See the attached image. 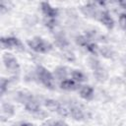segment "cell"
Listing matches in <instances>:
<instances>
[{"mask_svg":"<svg viewBox=\"0 0 126 126\" xmlns=\"http://www.w3.org/2000/svg\"><path fill=\"white\" fill-rule=\"evenodd\" d=\"M63 56H64V58H65L66 60H68V61H74V60H75V55H74V53H73L72 51H70V50L65 51L64 54H63Z\"/></svg>","mask_w":126,"mask_h":126,"instance_id":"obj_26","label":"cell"},{"mask_svg":"<svg viewBox=\"0 0 126 126\" xmlns=\"http://www.w3.org/2000/svg\"><path fill=\"white\" fill-rule=\"evenodd\" d=\"M8 86H9V80H6V79L3 78L1 80V85H0V87H1V94H2L8 90Z\"/></svg>","mask_w":126,"mask_h":126,"instance_id":"obj_25","label":"cell"},{"mask_svg":"<svg viewBox=\"0 0 126 126\" xmlns=\"http://www.w3.org/2000/svg\"><path fill=\"white\" fill-rule=\"evenodd\" d=\"M71 78H72V80L73 81H75L76 83H78V84H81V83H84V82H86L87 80H88V77L82 72V71H80V70H73L72 72H71Z\"/></svg>","mask_w":126,"mask_h":126,"instance_id":"obj_12","label":"cell"},{"mask_svg":"<svg viewBox=\"0 0 126 126\" xmlns=\"http://www.w3.org/2000/svg\"><path fill=\"white\" fill-rule=\"evenodd\" d=\"M44 25L46 28H48L49 30H53L56 25H57V22H56V19H52V18H45L44 19Z\"/></svg>","mask_w":126,"mask_h":126,"instance_id":"obj_20","label":"cell"},{"mask_svg":"<svg viewBox=\"0 0 126 126\" xmlns=\"http://www.w3.org/2000/svg\"><path fill=\"white\" fill-rule=\"evenodd\" d=\"M70 115L75 119V120H83L85 118V113L84 111L78 107V106H72L70 108Z\"/></svg>","mask_w":126,"mask_h":126,"instance_id":"obj_14","label":"cell"},{"mask_svg":"<svg viewBox=\"0 0 126 126\" xmlns=\"http://www.w3.org/2000/svg\"><path fill=\"white\" fill-rule=\"evenodd\" d=\"M59 86L62 90H65V91H76L81 88L80 84L76 83L72 79H66V80L61 81Z\"/></svg>","mask_w":126,"mask_h":126,"instance_id":"obj_8","label":"cell"},{"mask_svg":"<svg viewBox=\"0 0 126 126\" xmlns=\"http://www.w3.org/2000/svg\"><path fill=\"white\" fill-rule=\"evenodd\" d=\"M98 52H99L103 57H105V58H111V57L113 56V54H114L113 50H112L109 46H101V47H99Z\"/></svg>","mask_w":126,"mask_h":126,"instance_id":"obj_18","label":"cell"},{"mask_svg":"<svg viewBox=\"0 0 126 126\" xmlns=\"http://www.w3.org/2000/svg\"><path fill=\"white\" fill-rule=\"evenodd\" d=\"M75 40H76V43L78 45L84 46V47H86L88 45V43L90 42L89 39L86 37V35H78V36H76V39Z\"/></svg>","mask_w":126,"mask_h":126,"instance_id":"obj_19","label":"cell"},{"mask_svg":"<svg viewBox=\"0 0 126 126\" xmlns=\"http://www.w3.org/2000/svg\"><path fill=\"white\" fill-rule=\"evenodd\" d=\"M55 44L60 48H66L69 46V41L67 37L62 32H57L55 35Z\"/></svg>","mask_w":126,"mask_h":126,"instance_id":"obj_11","label":"cell"},{"mask_svg":"<svg viewBox=\"0 0 126 126\" xmlns=\"http://www.w3.org/2000/svg\"><path fill=\"white\" fill-rule=\"evenodd\" d=\"M13 126H34L29 122H18V123H15L13 124Z\"/></svg>","mask_w":126,"mask_h":126,"instance_id":"obj_27","label":"cell"},{"mask_svg":"<svg viewBox=\"0 0 126 126\" xmlns=\"http://www.w3.org/2000/svg\"><path fill=\"white\" fill-rule=\"evenodd\" d=\"M71 72L72 71H69V69L65 66H58L54 69L53 75H54V78L60 80V82H61L63 80H66L67 77L69 75H71Z\"/></svg>","mask_w":126,"mask_h":126,"instance_id":"obj_7","label":"cell"},{"mask_svg":"<svg viewBox=\"0 0 126 126\" xmlns=\"http://www.w3.org/2000/svg\"><path fill=\"white\" fill-rule=\"evenodd\" d=\"M25 107L26 109L29 111V112H32V113H37L38 111H40V105L38 103V101H36L35 99H31L29 100L26 104H25Z\"/></svg>","mask_w":126,"mask_h":126,"instance_id":"obj_13","label":"cell"},{"mask_svg":"<svg viewBox=\"0 0 126 126\" xmlns=\"http://www.w3.org/2000/svg\"><path fill=\"white\" fill-rule=\"evenodd\" d=\"M3 62L4 65L6 66L7 70L11 72L12 74H18L20 71V66L17 61V59L11 54V53H6L3 56Z\"/></svg>","mask_w":126,"mask_h":126,"instance_id":"obj_3","label":"cell"},{"mask_svg":"<svg viewBox=\"0 0 126 126\" xmlns=\"http://www.w3.org/2000/svg\"><path fill=\"white\" fill-rule=\"evenodd\" d=\"M55 126H68V125L65 122H63V121H56Z\"/></svg>","mask_w":126,"mask_h":126,"instance_id":"obj_29","label":"cell"},{"mask_svg":"<svg viewBox=\"0 0 126 126\" xmlns=\"http://www.w3.org/2000/svg\"><path fill=\"white\" fill-rule=\"evenodd\" d=\"M40 8H41V11L43 13V15L45 16V18H52V19H55L58 15V11L51 7L49 3L47 2H42L40 4Z\"/></svg>","mask_w":126,"mask_h":126,"instance_id":"obj_6","label":"cell"},{"mask_svg":"<svg viewBox=\"0 0 126 126\" xmlns=\"http://www.w3.org/2000/svg\"><path fill=\"white\" fill-rule=\"evenodd\" d=\"M35 77L36 79L39 80V82L47 89L49 90H54L55 88V83H54V75L50 73L45 67L38 65L35 69Z\"/></svg>","mask_w":126,"mask_h":126,"instance_id":"obj_1","label":"cell"},{"mask_svg":"<svg viewBox=\"0 0 126 126\" xmlns=\"http://www.w3.org/2000/svg\"><path fill=\"white\" fill-rule=\"evenodd\" d=\"M55 123H56V121H54V120H47L46 122H44L42 124V126H55Z\"/></svg>","mask_w":126,"mask_h":126,"instance_id":"obj_28","label":"cell"},{"mask_svg":"<svg viewBox=\"0 0 126 126\" xmlns=\"http://www.w3.org/2000/svg\"><path fill=\"white\" fill-rule=\"evenodd\" d=\"M94 77L96 78V80H97V81H99V82L104 81V80L106 79V77H107L106 71L102 68V66H100L99 68H97V69L94 70Z\"/></svg>","mask_w":126,"mask_h":126,"instance_id":"obj_16","label":"cell"},{"mask_svg":"<svg viewBox=\"0 0 126 126\" xmlns=\"http://www.w3.org/2000/svg\"><path fill=\"white\" fill-rule=\"evenodd\" d=\"M2 113L4 115H6L7 117H10L15 113V108L11 103H8V102L3 103L2 104Z\"/></svg>","mask_w":126,"mask_h":126,"instance_id":"obj_17","label":"cell"},{"mask_svg":"<svg viewBox=\"0 0 126 126\" xmlns=\"http://www.w3.org/2000/svg\"><path fill=\"white\" fill-rule=\"evenodd\" d=\"M96 18H97L106 28H108V29H112V28H113V26H114V21H113V19L111 18V16H110V14H109L108 11H106V10L99 11V13H98V15H97Z\"/></svg>","mask_w":126,"mask_h":126,"instance_id":"obj_5","label":"cell"},{"mask_svg":"<svg viewBox=\"0 0 126 126\" xmlns=\"http://www.w3.org/2000/svg\"><path fill=\"white\" fill-rule=\"evenodd\" d=\"M79 93L81 97H83L84 99L90 100L94 97V89L89 85L81 86V88L79 89Z\"/></svg>","mask_w":126,"mask_h":126,"instance_id":"obj_9","label":"cell"},{"mask_svg":"<svg viewBox=\"0 0 126 126\" xmlns=\"http://www.w3.org/2000/svg\"><path fill=\"white\" fill-rule=\"evenodd\" d=\"M57 112H58L59 115H61L63 117H67V116L70 115V108L67 107V106H64V105H60Z\"/></svg>","mask_w":126,"mask_h":126,"instance_id":"obj_22","label":"cell"},{"mask_svg":"<svg viewBox=\"0 0 126 126\" xmlns=\"http://www.w3.org/2000/svg\"><path fill=\"white\" fill-rule=\"evenodd\" d=\"M15 98H16V100H17V101H19V102H21V103L26 104L29 100L32 99L33 97H32V94L30 92H28V91L24 90V91H20V92H18V93L16 94Z\"/></svg>","mask_w":126,"mask_h":126,"instance_id":"obj_10","label":"cell"},{"mask_svg":"<svg viewBox=\"0 0 126 126\" xmlns=\"http://www.w3.org/2000/svg\"><path fill=\"white\" fill-rule=\"evenodd\" d=\"M28 45H29V47H31V49H32L33 51L38 52V53H47L53 48V46L50 42L44 40L43 38H41L39 36H35V37L28 40Z\"/></svg>","mask_w":126,"mask_h":126,"instance_id":"obj_2","label":"cell"},{"mask_svg":"<svg viewBox=\"0 0 126 126\" xmlns=\"http://www.w3.org/2000/svg\"><path fill=\"white\" fill-rule=\"evenodd\" d=\"M44 105L45 107L50 110V111H57L58 108L60 107V104L57 100L55 99H52V98H47L44 100Z\"/></svg>","mask_w":126,"mask_h":126,"instance_id":"obj_15","label":"cell"},{"mask_svg":"<svg viewBox=\"0 0 126 126\" xmlns=\"http://www.w3.org/2000/svg\"><path fill=\"white\" fill-rule=\"evenodd\" d=\"M1 45L3 48H16L18 50H24V45L22 42L14 36H7V37H1Z\"/></svg>","mask_w":126,"mask_h":126,"instance_id":"obj_4","label":"cell"},{"mask_svg":"<svg viewBox=\"0 0 126 126\" xmlns=\"http://www.w3.org/2000/svg\"><path fill=\"white\" fill-rule=\"evenodd\" d=\"M86 49H87L89 52H91L92 54H94V55H95V54L98 52L99 47H98L95 43H94V42H89L88 45L86 46Z\"/></svg>","mask_w":126,"mask_h":126,"instance_id":"obj_21","label":"cell"},{"mask_svg":"<svg viewBox=\"0 0 126 126\" xmlns=\"http://www.w3.org/2000/svg\"><path fill=\"white\" fill-rule=\"evenodd\" d=\"M118 23H119V26L121 29H123V30L126 29V12L120 13L119 18H118Z\"/></svg>","mask_w":126,"mask_h":126,"instance_id":"obj_23","label":"cell"},{"mask_svg":"<svg viewBox=\"0 0 126 126\" xmlns=\"http://www.w3.org/2000/svg\"><path fill=\"white\" fill-rule=\"evenodd\" d=\"M90 66L93 70H95V69L99 68L101 65H100V63L97 59H95L94 57H92V58H90Z\"/></svg>","mask_w":126,"mask_h":126,"instance_id":"obj_24","label":"cell"}]
</instances>
